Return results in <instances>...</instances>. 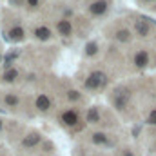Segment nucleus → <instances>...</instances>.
<instances>
[{
	"instance_id": "18",
	"label": "nucleus",
	"mask_w": 156,
	"mask_h": 156,
	"mask_svg": "<svg viewBox=\"0 0 156 156\" xmlns=\"http://www.w3.org/2000/svg\"><path fill=\"white\" fill-rule=\"evenodd\" d=\"M147 120H149V123L156 125V111H151V113H149V118H147Z\"/></svg>"
},
{
	"instance_id": "14",
	"label": "nucleus",
	"mask_w": 156,
	"mask_h": 156,
	"mask_svg": "<svg viewBox=\"0 0 156 156\" xmlns=\"http://www.w3.org/2000/svg\"><path fill=\"white\" fill-rule=\"evenodd\" d=\"M116 38L120 40V42H127V40L131 38V35H129L127 29H120V31L116 33Z\"/></svg>"
},
{
	"instance_id": "6",
	"label": "nucleus",
	"mask_w": 156,
	"mask_h": 156,
	"mask_svg": "<svg viewBox=\"0 0 156 156\" xmlns=\"http://www.w3.org/2000/svg\"><path fill=\"white\" fill-rule=\"evenodd\" d=\"M49 105H51V100H49V96H45V94H40L38 98H37V107H38L40 111H47V109H49Z\"/></svg>"
},
{
	"instance_id": "2",
	"label": "nucleus",
	"mask_w": 156,
	"mask_h": 156,
	"mask_svg": "<svg viewBox=\"0 0 156 156\" xmlns=\"http://www.w3.org/2000/svg\"><path fill=\"white\" fill-rule=\"evenodd\" d=\"M107 9H109V4H107L105 0H98V2H93V4H91V7H89V11H91L93 15H104Z\"/></svg>"
},
{
	"instance_id": "21",
	"label": "nucleus",
	"mask_w": 156,
	"mask_h": 156,
	"mask_svg": "<svg viewBox=\"0 0 156 156\" xmlns=\"http://www.w3.org/2000/svg\"><path fill=\"white\" fill-rule=\"evenodd\" d=\"M0 60H2V56H0Z\"/></svg>"
},
{
	"instance_id": "19",
	"label": "nucleus",
	"mask_w": 156,
	"mask_h": 156,
	"mask_svg": "<svg viewBox=\"0 0 156 156\" xmlns=\"http://www.w3.org/2000/svg\"><path fill=\"white\" fill-rule=\"evenodd\" d=\"M27 2H29L31 5H37V4H38V0H27Z\"/></svg>"
},
{
	"instance_id": "9",
	"label": "nucleus",
	"mask_w": 156,
	"mask_h": 156,
	"mask_svg": "<svg viewBox=\"0 0 156 156\" xmlns=\"http://www.w3.org/2000/svg\"><path fill=\"white\" fill-rule=\"evenodd\" d=\"M35 35H37L38 40H49L51 38V31H49L47 27H38V29L35 31Z\"/></svg>"
},
{
	"instance_id": "17",
	"label": "nucleus",
	"mask_w": 156,
	"mask_h": 156,
	"mask_svg": "<svg viewBox=\"0 0 156 156\" xmlns=\"http://www.w3.org/2000/svg\"><path fill=\"white\" fill-rule=\"evenodd\" d=\"M67 96H69L71 100H80V93H76V91H69Z\"/></svg>"
},
{
	"instance_id": "13",
	"label": "nucleus",
	"mask_w": 156,
	"mask_h": 156,
	"mask_svg": "<svg viewBox=\"0 0 156 156\" xmlns=\"http://www.w3.org/2000/svg\"><path fill=\"white\" fill-rule=\"evenodd\" d=\"M93 142L94 144H107V136L104 133H94L93 134Z\"/></svg>"
},
{
	"instance_id": "7",
	"label": "nucleus",
	"mask_w": 156,
	"mask_h": 156,
	"mask_svg": "<svg viewBox=\"0 0 156 156\" xmlns=\"http://www.w3.org/2000/svg\"><path fill=\"white\" fill-rule=\"evenodd\" d=\"M58 33L64 35V37L71 35V24H69V20H60L58 22Z\"/></svg>"
},
{
	"instance_id": "4",
	"label": "nucleus",
	"mask_w": 156,
	"mask_h": 156,
	"mask_svg": "<svg viewBox=\"0 0 156 156\" xmlns=\"http://www.w3.org/2000/svg\"><path fill=\"white\" fill-rule=\"evenodd\" d=\"M134 64H136L138 67H145V66L149 64V53H147V51H138L136 56H134Z\"/></svg>"
},
{
	"instance_id": "11",
	"label": "nucleus",
	"mask_w": 156,
	"mask_h": 156,
	"mask_svg": "<svg viewBox=\"0 0 156 156\" xmlns=\"http://www.w3.org/2000/svg\"><path fill=\"white\" fill-rule=\"evenodd\" d=\"M9 35H11L13 40H22L24 38V29H22V27H13V29L9 31Z\"/></svg>"
},
{
	"instance_id": "8",
	"label": "nucleus",
	"mask_w": 156,
	"mask_h": 156,
	"mask_svg": "<svg viewBox=\"0 0 156 156\" xmlns=\"http://www.w3.org/2000/svg\"><path fill=\"white\" fill-rule=\"evenodd\" d=\"M40 142V134L38 133H33V134H29L27 138H24V147H33V145H37Z\"/></svg>"
},
{
	"instance_id": "10",
	"label": "nucleus",
	"mask_w": 156,
	"mask_h": 156,
	"mask_svg": "<svg viewBox=\"0 0 156 156\" xmlns=\"http://www.w3.org/2000/svg\"><path fill=\"white\" fill-rule=\"evenodd\" d=\"M87 122H91V123H98L100 122V115H98L96 107H93V109L87 111Z\"/></svg>"
},
{
	"instance_id": "16",
	"label": "nucleus",
	"mask_w": 156,
	"mask_h": 156,
	"mask_svg": "<svg viewBox=\"0 0 156 156\" xmlns=\"http://www.w3.org/2000/svg\"><path fill=\"white\" fill-rule=\"evenodd\" d=\"M87 55H94L96 53V44H87Z\"/></svg>"
},
{
	"instance_id": "5",
	"label": "nucleus",
	"mask_w": 156,
	"mask_h": 156,
	"mask_svg": "<svg viewBox=\"0 0 156 156\" xmlns=\"http://www.w3.org/2000/svg\"><path fill=\"white\" fill-rule=\"evenodd\" d=\"M62 122H64L66 125H75L78 122V115L75 111H66V113L62 115Z\"/></svg>"
},
{
	"instance_id": "1",
	"label": "nucleus",
	"mask_w": 156,
	"mask_h": 156,
	"mask_svg": "<svg viewBox=\"0 0 156 156\" xmlns=\"http://www.w3.org/2000/svg\"><path fill=\"white\" fill-rule=\"evenodd\" d=\"M104 82H105V75L100 73V71H96V73H93L91 76L85 80V87H87V89H96V87H100Z\"/></svg>"
},
{
	"instance_id": "12",
	"label": "nucleus",
	"mask_w": 156,
	"mask_h": 156,
	"mask_svg": "<svg viewBox=\"0 0 156 156\" xmlns=\"http://www.w3.org/2000/svg\"><path fill=\"white\" fill-rule=\"evenodd\" d=\"M18 76L16 69H9L7 73H4V82H15V78Z\"/></svg>"
},
{
	"instance_id": "3",
	"label": "nucleus",
	"mask_w": 156,
	"mask_h": 156,
	"mask_svg": "<svg viewBox=\"0 0 156 156\" xmlns=\"http://www.w3.org/2000/svg\"><path fill=\"white\" fill-rule=\"evenodd\" d=\"M134 31H136V35H140V37H147L149 31H151V27H149V24H147L145 20H136V22H134Z\"/></svg>"
},
{
	"instance_id": "15",
	"label": "nucleus",
	"mask_w": 156,
	"mask_h": 156,
	"mask_svg": "<svg viewBox=\"0 0 156 156\" xmlns=\"http://www.w3.org/2000/svg\"><path fill=\"white\" fill-rule=\"evenodd\" d=\"M5 104L7 105H11V107H15V105H18V98L15 96V94H5Z\"/></svg>"
},
{
	"instance_id": "20",
	"label": "nucleus",
	"mask_w": 156,
	"mask_h": 156,
	"mask_svg": "<svg viewBox=\"0 0 156 156\" xmlns=\"http://www.w3.org/2000/svg\"><path fill=\"white\" fill-rule=\"evenodd\" d=\"M0 127H2V120H0Z\"/></svg>"
}]
</instances>
